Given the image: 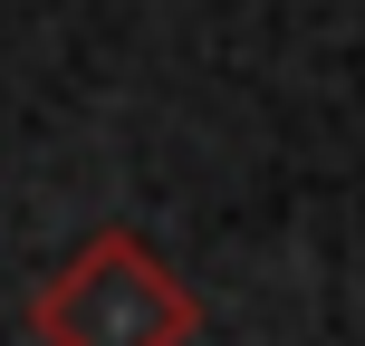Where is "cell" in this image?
Segmentation results:
<instances>
[{
  "instance_id": "1",
  "label": "cell",
  "mask_w": 365,
  "mask_h": 346,
  "mask_svg": "<svg viewBox=\"0 0 365 346\" xmlns=\"http://www.w3.org/2000/svg\"><path fill=\"white\" fill-rule=\"evenodd\" d=\"M38 327L58 346H182L192 337V289L154 270L135 231H96L38 289Z\"/></svg>"
}]
</instances>
